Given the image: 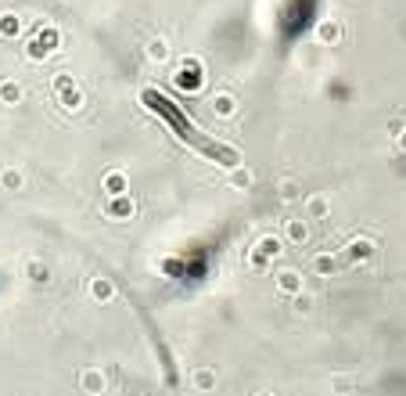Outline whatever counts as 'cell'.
Here are the masks:
<instances>
[{
    "label": "cell",
    "mask_w": 406,
    "mask_h": 396,
    "mask_svg": "<svg viewBox=\"0 0 406 396\" xmlns=\"http://www.w3.org/2000/svg\"><path fill=\"white\" fill-rule=\"evenodd\" d=\"M141 105L151 112V116L177 137L180 144H187L191 151H198L202 159H209V162H216V166H223V169H234V166H241V151L238 148H230L226 141H219L216 134H209L191 112L177 101V97H169L165 90H158V87H148L144 94H141Z\"/></svg>",
    "instance_id": "obj_1"
},
{
    "label": "cell",
    "mask_w": 406,
    "mask_h": 396,
    "mask_svg": "<svg viewBox=\"0 0 406 396\" xmlns=\"http://www.w3.org/2000/svg\"><path fill=\"white\" fill-rule=\"evenodd\" d=\"M212 263H216V249L209 242H194L165 259V277L177 281V285H202L212 274Z\"/></svg>",
    "instance_id": "obj_2"
},
{
    "label": "cell",
    "mask_w": 406,
    "mask_h": 396,
    "mask_svg": "<svg viewBox=\"0 0 406 396\" xmlns=\"http://www.w3.org/2000/svg\"><path fill=\"white\" fill-rule=\"evenodd\" d=\"M320 22V0H284L280 18H277V40L284 50H292L299 40H306L313 33V26Z\"/></svg>",
    "instance_id": "obj_3"
}]
</instances>
